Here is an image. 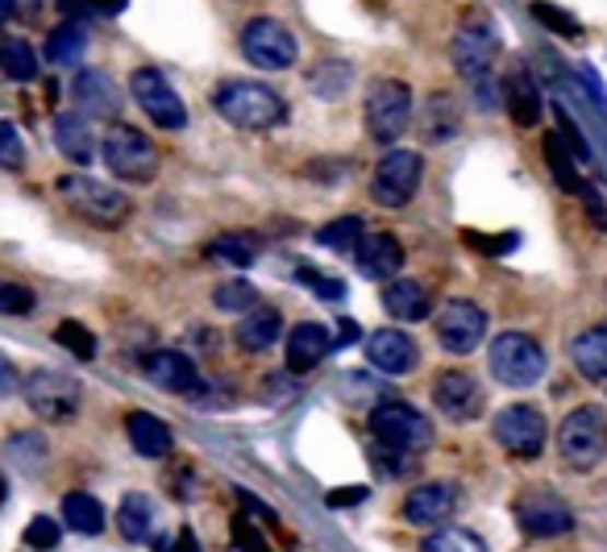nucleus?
Listing matches in <instances>:
<instances>
[{"instance_id":"51","label":"nucleus","mask_w":607,"mask_h":552,"mask_svg":"<svg viewBox=\"0 0 607 552\" xmlns=\"http://www.w3.org/2000/svg\"><path fill=\"white\" fill-rule=\"evenodd\" d=\"M13 13H17V0H0V25L13 21Z\"/></svg>"},{"instance_id":"40","label":"nucleus","mask_w":607,"mask_h":552,"mask_svg":"<svg viewBox=\"0 0 607 552\" xmlns=\"http://www.w3.org/2000/svg\"><path fill=\"white\" fill-rule=\"evenodd\" d=\"M533 17L541 21L545 30L562 34V38H579V34H583V25H579V17H570L565 9H558V4H549V0H537V4H533Z\"/></svg>"},{"instance_id":"2","label":"nucleus","mask_w":607,"mask_h":552,"mask_svg":"<svg viewBox=\"0 0 607 552\" xmlns=\"http://www.w3.org/2000/svg\"><path fill=\"white\" fill-rule=\"evenodd\" d=\"M101 158L105 166L117 175V179H126V184H154V175H159V150L150 142L142 129H133V125H113L105 129V138H101Z\"/></svg>"},{"instance_id":"20","label":"nucleus","mask_w":607,"mask_h":552,"mask_svg":"<svg viewBox=\"0 0 607 552\" xmlns=\"http://www.w3.org/2000/svg\"><path fill=\"white\" fill-rule=\"evenodd\" d=\"M354 258L362 279H371V283H392L399 270H404V246H399L392 233H366L358 242Z\"/></svg>"},{"instance_id":"47","label":"nucleus","mask_w":607,"mask_h":552,"mask_svg":"<svg viewBox=\"0 0 607 552\" xmlns=\"http://www.w3.org/2000/svg\"><path fill=\"white\" fill-rule=\"evenodd\" d=\"M366 498V486H341V491H329V507H354Z\"/></svg>"},{"instance_id":"31","label":"nucleus","mask_w":607,"mask_h":552,"mask_svg":"<svg viewBox=\"0 0 607 552\" xmlns=\"http://www.w3.org/2000/svg\"><path fill=\"white\" fill-rule=\"evenodd\" d=\"M87 50V34L80 21H63L50 38H46V59L55 62V67H75V62L84 59Z\"/></svg>"},{"instance_id":"16","label":"nucleus","mask_w":607,"mask_h":552,"mask_svg":"<svg viewBox=\"0 0 607 552\" xmlns=\"http://www.w3.org/2000/svg\"><path fill=\"white\" fill-rule=\"evenodd\" d=\"M433 403L437 411L450 420V424H470V420H479L482 415V387L475 374H466V369H445L437 383H433Z\"/></svg>"},{"instance_id":"23","label":"nucleus","mask_w":607,"mask_h":552,"mask_svg":"<svg viewBox=\"0 0 607 552\" xmlns=\"http://www.w3.org/2000/svg\"><path fill=\"white\" fill-rule=\"evenodd\" d=\"M334 349V337H329V328L316 325V320H304V325H295L288 332V369L292 374H308L325 362V353Z\"/></svg>"},{"instance_id":"30","label":"nucleus","mask_w":607,"mask_h":552,"mask_svg":"<svg viewBox=\"0 0 607 552\" xmlns=\"http://www.w3.org/2000/svg\"><path fill=\"white\" fill-rule=\"evenodd\" d=\"M63 519L71 532L80 536H101L105 532V507L84 491H71L63 494Z\"/></svg>"},{"instance_id":"44","label":"nucleus","mask_w":607,"mask_h":552,"mask_svg":"<svg viewBox=\"0 0 607 552\" xmlns=\"http://www.w3.org/2000/svg\"><path fill=\"white\" fill-rule=\"evenodd\" d=\"M295 279L308 283L316 295H325V300H341V295H346V283H341V279H325L316 267H295Z\"/></svg>"},{"instance_id":"12","label":"nucleus","mask_w":607,"mask_h":552,"mask_svg":"<svg viewBox=\"0 0 607 552\" xmlns=\"http://www.w3.org/2000/svg\"><path fill=\"white\" fill-rule=\"evenodd\" d=\"M242 55L258 71H288L300 50H295V38L288 25H279L275 17H254L242 30Z\"/></svg>"},{"instance_id":"52","label":"nucleus","mask_w":607,"mask_h":552,"mask_svg":"<svg viewBox=\"0 0 607 552\" xmlns=\"http://www.w3.org/2000/svg\"><path fill=\"white\" fill-rule=\"evenodd\" d=\"M4 494H9V482H4V473H0V503H4Z\"/></svg>"},{"instance_id":"7","label":"nucleus","mask_w":607,"mask_h":552,"mask_svg":"<svg viewBox=\"0 0 607 552\" xmlns=\"http://www.w3.org/2000/svg\"><path fill=\"white\" fill-rule=\"evenodd\" d=\"M371 432L383 449H396V453H420L429 449L433 441V424L429 415H420L412 403H399V399H387L371 411Z\"/></svg>"},{"instance_id":"15","label":"nucleus","mask_w":607,"mask_h":552,"mask_svg":"<svg viewBox=\"0 0 607 552\" xmlns=\"http://www.w3.org/2000/svg\"><path fill=\"white\" fill-rule=\"evenodd\" d=\"M516 524L528 540H553L574 528V512L553 491H528L516 503Z\"/></svg>"},{"instance_id":"10","label":"nucleus","mask_w":607,"mask_h":552,"mask_svg":"<svg viewBox=\"0 0 607 552\" xmlns=\"http://www.w3.org/2000/svg\"><path fill=\"white\" fill-rule=\"evenodd\" d=\"M491 436H495V445H500L503 453H512V457H521V461H533V457H541L545 441H549V424H545V415L537 408L512 403V408H503L500 415H495Z\"/></svg>"},{"instance_id":"48","label":"nucleus","mask_w":607,"mask_h":552,"mask_svg":"<svg viewBox=\"0 0 607 552\" xmlns=\"http://www.w3.org/2000/svg\"><path fill=\"white\" fill-rule=\"evenodd\" d=\"M87 4H92V9H96V13H105V17H117V13H121V9H126L129 0H87Z\"/></svg>"},{"instance_id":"46","label":"nucleus","mask_w":607,"mask_h":552,"mask_svg":"<svg viewBox=\"0 0 607 552\" xmlns=\"http://www.w3.org/2000/svg\"><path fill=\"white\" fill-rule=\"evenodd\" d=\"M17 387H22V378H17L13 357H4V353H0V399H4V395H13Z\"/></svg>"},{"instance_id":"37","label":"nucleus","mask_w":607,"mask_h":552,"mask_svg":"<svg viewBox=\"0 0 607 552\" xmlns=\"http://www.w3.org/2000/svg\"><path fill=\"white\" fill-rule=\"evenodd\" d=\"M420 552H491L482 544V536L466 532V528H437L433 536L420 540Z\"/></svg>"},{"instance_id":"50","label":"nucleus","mask_w":607,"mask_h":552,"mask_svg":"<svg viewBox=\"0 0 607 552\" xmlns=\"http://www.w3.org/2000/svg\"><path fill=\"white\" fill-rule=\"evenodd\" d=\"M59 4H63V13H67V17H71V13H84V9H92L87 0H59Z\"/></svg>"},{"instance_id":"26","label":"nucleus","mask_w":607,"mask_h":552,"mask_svg":"<svg viewBox=\"0 0 607 552\" xmlns=\"http://www.w3.org/2000/svg\"><path fill=\"white\" fill-rule=\"evenodd\" d=\"M126 432H129V445L138 457H150V461H159V457H167L171 445H175V436L171 428L159 420V415H150V411H133L126 420Z\"/></svg>"},{"instance_id":"28","label":"nucleus","mask_w":607,"mask_h":552,"mask_svg":"<svg viewBox=\"0 0 607 552\" xmlns=\"http://www.w3.org/2000/svg\"><path fill=\"white\" fill-rule=\"evenodd\" d=\"M117 528H121V536L133 540V544H150V540L159 536V512H154V503H150L147 494H129L126 503H121Z\"/></svg>"},{"instance_id":"45","label":"nucleus","mask_w":607,"mask_h":552,"mask_svg":"<svg viewBox=\"0 0 607 552\" xmlns=\"http://www.w3.org/2000/svg\"><path fill=\"white\" fill-rule=\"evenodd\" d=\"M466 246L482 249V254H507V249H516V233H507L503 242H487V233H466Z\"/></svg>"},{"instance_id":"1","label":"nucleus","mask_w":607,"mask_h":552,"mask_svg":"<svg viewBox=\"0 0 607 552\" xmlns=\"http://www.w3.org/2000/svg\"><path fill=\"white\" fill-rule=\"evenodd\" d=\"M217 113L233 125V129H246V133H267L275 125H283L288 117V104L279 92H271L267 83H254V80H230L217 87Z\"/></svg>"},{"instance_id":"9","label":"nucleus","mask_w":607,"mask_h":552,"mask_svg":"<svg viewBox=\"0 0 607 552\" xmlns=\"http://www.w3.org/2000/svg\"><path fill=\"white\" fill-rule=\"evenodd\" d=\"M420 175H424V158H420L417 150H404V145H399V150H387V154L378 158L375 175H371V196H375V204L404 208L417 196Z\"/></svg>"},{"instance_id":"34","label":"nucleus","mask_w":607,"mask_h":552,"mask_svg":"<svg viewBox=\"0 0 607 552\" xmlns=\"http://www.w3.org/2000/svg\"><path fill=\"white\" fill-rule=\"evenodd\" d=\"M212 258H221V262H230L233 270H246L254 267V258H258V237L254 233H225V237H217L209 246Z\"/></svg>"},{"instance_id":"33","label":"nucleus","mask_w":607,"mask_h":552,"mask_svg":"<svg viewBox=\"0 0 607 552\" xmlns=\"http://www.w3.org/2000/svg\"><path fill=\"white\" fill-rule=\"evenodd\" d=\"M0 71H4L9 80L30 83L38 75V55H34V46L25 38H4V46H0Z\"/></svg>"},{"instance_id":"6","label":"nucleus","mask_w":607,"mask_h":552,"mask_svg":"<svg viewBox=\"0 0 607 552\" xmlns=\"http://www.w3.org/2000/svg\"><path fill=\"white\" fill-rule=\"evenodd\" d=\"M558 453H562V461L570 470H595L599 461H604L607 453V424L604 415L595 408H579L570 411L562 420V428H558Z\"/></svg>"},{"instance_id":"17","label":"nucleus","mask_w":607,"mask_h":552,"mask_svg":"<svg viewBox=\"0 0 607 552\" xmlns=\"http://www.w3.org/2000/svg\"><path fill=\"white\" fill-rule=\"evenodd\" d=\"M366 362L375 369H383V374L399 378V374H412L420 366V349L408 332L378 328V332H371V341H366Z\"/></svg>"},{"instance_id":"8","label":"nucleus","mask_w":607,"mask_h":552,"mask_svg":"<svg viewBox=\"0 0 607 552\" xmlns=\"http://www.w3.org/2000/svg\"><path fill=\"white\" fill-rule=\"evenodd\" d=\"M22 395H25V408L34 411V415H43V420H50V424L71 420V415L80 411V399H84L80 378L59 374V369H50V366L34 369L22 383Z\"/></svg>"},{"instance_id":"32","label":"nucleus","mask_w":607,"mask_h":552,"mask_svg":"<svg viewBox=\"0 0 607 552\" xmlns=\"http://www.w3.org/2000/svg\"><path fill=\"white\" fill-rule=\"evenodd\" d=\"M545 163H549V171H553L558 187L583 196L586 184H583V175H579V166H574V158H570V145H565L562 133H549V138H545Z\"/></svg>"},{"instance_id":"49","label":"nucleus","mask_w":607,"mask_h":552,"mask_svg":"<svg viewBox=\"0 0 607 552\" xmlns=\"http://www.w3.org/2000/svg\"><path fill=\"white\" fill-rule=\"evenodd\" d=\"M237 544H242L246 552H262V549H258V540H254V532L246 528V524H237Z\"/></svg>"},{"instance_id":"13","label":"nucleus","mask_w":607,"mask_h":552,"mask_svg":"<svg viewBox=\"0 0 607 552\" xmlns=\"http://www.w3.org/2000/svg\"><path fill=\"white\" fill-rule=\"evenodd\" d=\"M129 87H133V101H138V108H142V113H147L159 129H184V125H188V108H184L179 92L171 87V80L163 75V71H154V67H138V71H133V80H129Z\"/></svg>"},{"instance_id":"11","label":"nucleus","mask_w":607,"mask_h":552,"mask_svg":"<svg viewBox=\"0 0 607 552\" xmlns=\"http://www.w3.org/2000/svg\"><path fill=\"white\" fill-rule=\"evenodd\" d=\"M450 59L458 67L462 80H475L482 83L487 71L495 67L500 59V38H495V25L487 17H466L462 30L454 34V46H450Z\"/></svg>"},{"instance_id":"35","label":"nucleus","mask_w":607,"mask_h":552,"mask_svg":"<svg viewBox=\"0 0 607 552\" xmlns=\"http://www.w3.org/2000/svg\"><path fill=\"white\" fill-rule=\"evenodd\" d=\"M362 237H366L362 216H341V221H329V225L316 233V246L334 249V254H350V249H358Z\"/></svg>"},{"instance_id":"21","label":"nucleus","mask_w":607,"mask_h":552,"mask_svg":"<svg viewBox=\"0 0 607 552\" xmlns=\"http://www.w3.org/2000/svg\"><path fill=\"white\" fill-rule=\"evenodd\" d=\"M458 507V491L445 486V482H424L417 491L404 498V519L417 524V528H441Z\"/></svg>"},{"instance_id":"22","label":"nucleus","mask_w":607,"mask_h":552,"mask_svg":"<svg viewBox=\"0 0 607 552\" xmlns=\"http://www.w3.org/2000/svg\"><path fill=\"white\" fill-rule=\"evenodd\" d=\"M383 307H387V316L399 320V325H417V320H429L433 295H429V286L417 283V279L396 274L392 283L383 286Z\"/></svg>"},{"instance_id":"38","label":"nucleus","mask_w":607,"mask_h":552,"mask_svg":"<svg viewBox=\"0 0 607 552\" xmlns=\"http://www.w3.org/2000/svg\"><path fill=\"white\" fill-rule=\"evenodd\" d=\"M212 304L221 307V312H250V307H258V286L246 283V279H230V283H221L217 291H212Z\"/></svg>"},{"instance_id":"14","label":"nucleus","mask_w":607,"mask_h":552,"mask_svg":"<svg viewBox=\"0 0 607 552\" xmlns=\"http://www.w3.org/2000/svg\"><path fill=\"white\" fill-rule=\"evenodd\" d=\"M487 337V312L475 300H450L437 312V345L454 357H470Z\"/></svg>"},{"instance_id":"43","label":"nucleus","mask_w":607,"mask_h":552,"mask_svg":"<svg viewBox=\"0 0 607 552\" xmlns=\"http://www.w3.org/2000/svg\"><path fill=\"white\" fill-rule=\"evenodd\" d=\"M25 544H30V549H38V552L59 549V524H55V519H46V515L30 519V528H25Z\"/></svg>"},{"instance_id":"19","label":"nucleus","mask_w":607,"mask_h":552,"mask_svg":"<svg viewBox=\"0 0 607 552\" xmlns=\"http://www.w3.org/2000/svg\"><path fill=\"white\" fill-rule=\"evenodd\" d=\"M71 101L80 104L75 113H84V117H117V113H121V92H117V83L108 80L105 71H96V67L75 71V80H71Z\"/></svg>"},{"instance_id":"5","label":"nucleus","mask_w":607,"mask_h":552,"mask_svg":"<svg viewBox=\"0 0 607 552\" xmlns=\"http://www.w3.org/2000/svg\"><path fill=\"white\" fill-rule=\"evenodd\" d=\"M412 125V87L404 80H378L366 92V133L378 145H392Z\"/></svg>"},{"instance_id":"3","label":"nucleus","mask_w":607,"mask_h":552,"mask_svg":"<svg viewBox=\"0 0 607 552\" xmlns=\"http://www.w3.org/2000/svg\"><path fill=\"white\" fill-rule=\"evenodd\" d=\"M487 362H491V374L500 378L503 387L512 390H528L537 387L545 378V366H549V357H545V349L528 337V332H503L491 341V353H487Z\"/></svg>"},{"instance_id":"42","label":"nucleus","mask_w":607,"mask_h":552,"mask_svg":"<svg viewBox=\"0 0 607 552\" xmlns=\"http://www.w3.org/2000/svg\"><path fill=\"white\" fill-rule=\"evenodd\" d=\"M34 291L22 283H4L0 279V316H25V312H34Z\"/></svg>"},{"instance_id":"27","label":"nucleus","mask_w":607,"mask_h":552,"mask_svg":"<svg viewBox=\"0 0 607 552\" xmlns=\"http://www.w3.org/2000/svg\"><path fill=\"white\" fill-rule=\"evenodd\" d=\"M570 362L586 383H604L607 378V328H586L583 337H574Z\"/></svg>"},{"instance_id":"36","label":"nucleus","mask_w":607,"mask_h":552,"mask_svg":"<svg viewBox=\"0 0 607 552\" xmlns=\"http://www.w3.org/2000/svg\"><path fill=\"white\" fill-rule=\"evenodd\" d=\"M458 133V113L450 96H429L424 108V142H450Z\"/></svg>"},{"instance_id":"41","label":"nucleus","mask_w":607,"mask_h":552,"mask_svg":"<svg viewBox=\"0 0 607 552\" xmlns=\"http://www.w3.org/2000/svg\"><path fill=\"white\" fill-rule=\"evenodd\" d=\"M25 166V142L17 125L0 121V171H22Z\"/></svg>"},{"instance_id":"39","label":"nucleus","mask_w":607,"mask_h":552,"mask_svg":"<svg viewBox=\"0 0 607 552\" xmlns=\"http://www.w3.org/2000/svg\"><path fill=\"white\" fill-rule=\"evenodd\" d=\"M55 341L63 349H71L80 362H92V357H96V337H92L80 320H63V325L55 328Z\"/></svg>"},{"instance_id":"18","label":"nucleus","mask_w":607,"mask_h":552,"mask_svg":"<svg viewBox=\"0 0 607 552\" xmlns=\"http://www.w3.org/2000/svg\"><path fill=\"white\" fill-rule=\"evenodd\" d=\"M142 369H147L150 383L159 390H167V395H196L200 390V369L179 349H154L142 362Z\"/></svg>"},{"instance_id":"24","label":"nucleus","mask_w":607,"mask_h":552,"mask_svg":"<svg viewBox=\"0 0 607 552\" xmlns=\"http://www.w3.org/2000/svg\"><path fill=\"white\" fill-rule=\"evenodd\" d=\"M55 145H59V154L71 158L75 166H87L101 154L96 133H92V125H87L84 113H59V117H55Z\"/></svg>"},{"instance_id":"25","label":"nucleus","mask_w":607,"mask_h":552,"mask_svg":"<svg viewBox=\"0 0 607 552\" xmlns=\"http://www.w3.org/2000/svg\"><path fill=\"white\" fill-rule=\"evenodd\" d=\"M237 345L246 349V353H267V349L283 337V316H279V307L271 304H258L250 307L246 316H242V325H237Z\"/></svg>"},{"instance_id":"4","label":"nucleus","mask_w":607,"mask_h":552,"mask_svg":"<svg viewBox=\"0 0 607 552\" xmlns=\"http://www.w3.org/2000/svg\"><path fill=\"white\" fill-rule=\"evenodd\" d=\"M59 196L67 200V208L96 228H117L129 216V200L117 187L101 184L92 175H63L59 179Z\"/></svg>"},{"instance_id":"29","label":"nucleus","mask_w":607,"mask_h":552,"mask_svg":"<svg viewBox=\"0 0 607 552\" xmlns=\"http://www.w3.org/2000/svg\"><path fill=\"white\" fill-rule=\"evenodd\" d=\"M503 101H507V113H512V121L521 125V129H533V125L541 121V92H537V83L528 80L524 71H512Z\"/></svg>"}]
</instances>
